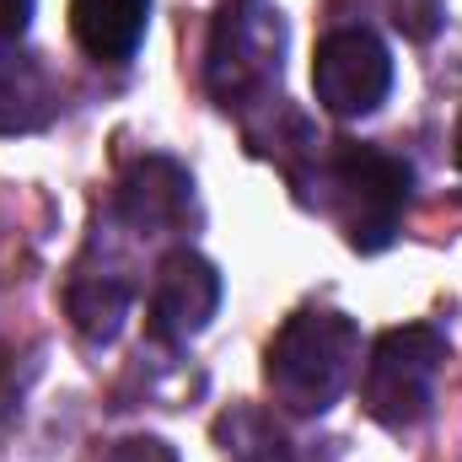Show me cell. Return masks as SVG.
<instances>
[{"label":"cell","instance_id":"1","mask_svg":"<svg viewBox=\"0 0 462 462\" xmlns=\"http://www.w3.org/2000/svg\"><path fill=\"white\" fill-rule=\"evenodd\" d=\"M291 189L345 231L355 253H382L409 216L414 167L371 140H323L291 172Z\"/></svg>","mask_w":462,"mask_h":462},{"label":"cell","instance_id":"2","mask_svg":"<svg viewBox=\"0 0 462 462\" xmlns=\"http://www.w3.org/2000/svg\"><path fill=\"white\" fill-rule=\"evenodd\" d=\"M360 371V328L339 307H296L263 349L269 398L285 414H328Z\"/></svg>","mask_w":462,"mask_h":462},{"label":"cell","instance_id":"3","mask_svg":"<svg viewBox=\"0 0 462 462\" xmlns=\"http://www.w3.org/2000/svg\"><path fill=\"white\" fill-rule=\"evenodd\" d=\"M285 16L263 0H226L205 43V92L221 114L253 118L280 103L285 76Z\"/></svg>","mask_w":462,"mask_h":462},{"label":"cell","instance_id":"4","mask_svg":"<svg viewBox=\"0 0 462 462\" xmlns=\"http://www.w3.org/2000/svg\"><path fill=\"white\" fill-rule=\"evenodd\" d=\"M452 355V339L436 323H403L387 328L360 371V409L382 430H414L436 409V376Z\"/></svg>","mask_w":462,"mask_h":462},{"label":"cell","instance_id":"5","mask_svg":"<svg viewBox=\"0 0 462 462\" xmlns=\"http://www.w3.org/2000/svg\"><path fill=\"white\" fill-rule=\"evenodd\" d=\"M312 92L334 118L376 114L393 92V49L371 27H334L312 54Z\"/></svg>","mask_w":462,"mask_h":462},{"label":"cell","instance_id":"6","mask_svg":"<svg viewBox=\"0 0 462 462\" xmlns=\"http://www.w3.org/2000/svg\"><path fill=\"white\" fill-rule=\"evenodd\" d=\"M114 226L151 242V236H183L199 226V199H194V172L178 167L172 156H140L114 194Z\"/></svg>","mask_w":462,"mask_h":462},{"label":"cell","instance_id":"7","mask_svg":"<svg viewBox=\"0 0 462 462\" xmlns=\"http://www.w3.org/2000/svg\"><path fill=\"white\" fill-rule=\"evenodd\" d=\"M221 307V269L194 253V247H172L162 263H156V280H151V307H145V328L156 345H189L194 334L210 328Z\"/></svg>","mask_w":462,"mask_h":462},{"label":"cell","instance_id":"8","mask_svg":"<svg viewBox=\"0 0 462 462\" xmlns=\"http://www.w3.org/2000/svg\"><path fill=\"white\" fill-rule=\"evenodd\" d=\"M129 301H134L129 269L92 242V247L76 258L70 280H65V318H70V328H76L87 345H114L118 328H124V318H129Z\"/></svg>","mask_w":462,"mask_h":462},{"label":"cell","instance_id":"9","mask_svg":"<svg viewBox=\"0 0 462 462\" xmlns=\"http://www.w3.org/2000/svg\"><path fill=\"white\" fill-rule=\"evenodd\" d=\"M60 118V81L27 49H0V134H38Z\"/></svg>","mask_w":462,"mask_h":462},{"label":"cell","instance_id":"10","mask_svg":"<svg viewBox=\"0 0 462 462\" xmlns=\"http://www.w3.org/2000/svg\"><path fill=\"white\" fill-rule=\"evenodd\" d=\"M151 27V0H70V32L97 65H129Z\"/></svg>","mask_w":462,"mask_h":462},{"label":"cell","instance_id":"11","mask_svg":"<svg viewBox=\"0 0 462 462\" xmlns=\"http://www.w3.org/2000/svg\"><path fill=\"white\" fill-rule=\"evenodd\" d=\"M216 447L221 462H296L285 430L258 403H231L216 414Z\"/></svg>","mask_w":462,"mask_h":462},{"label":"cell","instance_id":"12","mask_svg":"<svg viewBox=\"0 0 462 462\" xmlns=\"http://www.w3.org/2000/svg\"><path fill=\"white\" fill-rule=\"evenodd\" d=\"M387 16H393V27H398L403 38L430 43L436 27L447 22V0H387Z\"/></svg>","mask_w":462,"mask_h":462},{"label":"cell","instance_id":"13","mask_svg":"<svg viewBox=\"0 0 462 462\" xmlns=\"http://www.w3.org/2000/svg\"><path fill=\"white\" fill-rule=\"evenodd\" d=\"M97 462H178V452L156 436H129V441H114Z\"/></svg>","mask_w":462,"mask_h":462},{"label":"cell","instance_id":"14","mask_svg":"<svg viewBox=\"0 0 462 462\" xmlns=\"http://www.w3.org/2000/svg\"><path fill=\"white\" fill-rule=\"evenodd\" d=\"M32 22V0H0V49H11Z\"/></svg>","mask_w":462,"mask_h":462},{"label":"cell","instance_id":"15","mask_svg":"<svg viewBox=\"0 0 462 462\" xmlns=\"http://www.w3.org/2000/svg\"><path fill=\"white\" fill-rule=\"evenodd\" d=\"M452 156H457V167H462V118H457V134H452Z\"/></svg>","mask_w":462,"mask_h":462}]
</instances>
